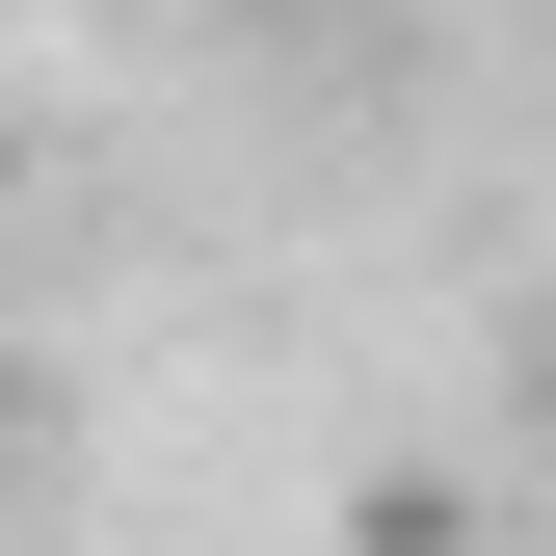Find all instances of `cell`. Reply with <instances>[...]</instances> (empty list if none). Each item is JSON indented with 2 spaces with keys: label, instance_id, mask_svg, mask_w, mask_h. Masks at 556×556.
<instances>
[{
  "label": "cell",
  "instance_id": "obj_1",
  "mask_svg": "<svg viewBox=\"0 0 556 556\" xmlns=\"http://www.w3.org/2000/svg\"><path fill=\"white\" fill-rule=\"evenodd\" d=\"M0 425H27V371H0Z\"/></svg>",
  "mask_w": 556,
  "mask_h": 556
}]
</instances>
